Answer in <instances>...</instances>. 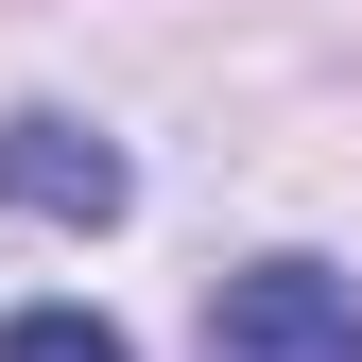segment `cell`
<instances>
[{
  "mask_svg": "<svg viewBox=\"0 0 362 362\" xmlns=\"http://www.w3.org/2000/svg\"><path fill=\"white\" fill-rule=\"evenodd\" d=\"M207 362H362V293L328 259H242L207 293Z\"/></svg>",
  "mask_w": 362,
  "mask_h": 362,
  "instance_id": "cell-1",
  "label": "cell"
},
{
  "mask_svg": "<svg viewBox=\"0 0 362 362\" xmlns=\"http://www.w3.org/2000/svg\"><path fill=\"white\" fill-rule=\"evenodd\" d=\"M0 207H35V224H121L139 173H121V139H86L69 104H18V121H0Z\"/></svg>",
  "mask_w": 362,
  "mask_h": 362,
  "instance_id": "cell-2",
  "label": "cell"
},
{
  "mask_svg": "<svg viewBox=\"0 0 362 362\" xmlns=\"http://www.w3.org/2000/svg\"><path fill=\"white\" fill-rule=\"evenodd\" d=\"M0 362H139L104 328V310H18V328H0Z\"/></svg>",
  "mask_w": 362,
  "mask_h": 362,
  "instance_id": "cell-3",
  "label": "cell"
}]
</instances>
